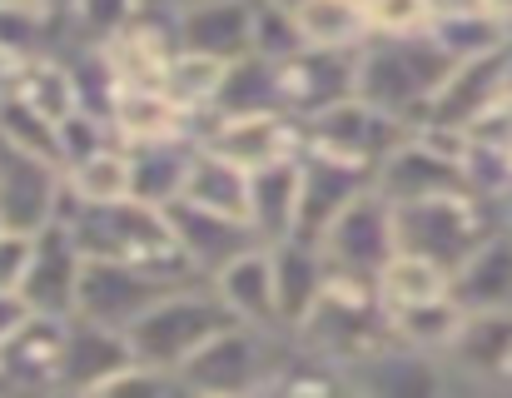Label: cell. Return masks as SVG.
Returning <instances> with one entry per match:
<instances>
[{
  "label": "cell",
  "instance_id": "cell-1",
  "mask_svg": "<svg viewBox=\"0 0 512 398\" xmlns=\"http://www.w3.org/2000/svg\"><path fill=\"white\" fill-rule=\"evenodd\" d=\"M453 75L448 55L423 35H403V40H368L353 55V100H363L368 110L398 120L403 130L423 120L428 100L438 95V85Z\"/></svg>",
  "mask_w": 512,
  "mask_h": 398
},
{
  "label": "cell",
  "instance_id": "cell-2",
  "mask_svg": "<svg viewBox=\"0 0 512 398\" xmlns=\"http://www.w3.org/2000/svg\"><path fill=\"white\" fill-rule=\"evenodd\" d=\"M75 239V249L85 259H100V264H130V269H145V274H165V279H189L179 254L170 244V224H165V209H145L135 199L125 204H110V209H75L70 195L60 199V219ZM194 284V279H189Z\"/></svg>",
  "mask_w": 512,
  "mask_h": 398
},
{
  "label": "cell",
  "instance_id": "cell-3",
  "mask_svg": "<svg viewBox=\"0 0 512 398\" xmlns=\"http://www.w3.org/2000/svg\"><path fill=\"white\" fill-rule=\"evenodd\" d=\"M512 219L508 209L478 199L473 190L463 195H443V199H418V204H398L393 209V244L403 254H418L448 274L463 269V259L503 224Z\"/></svg>",
  "mask_w": 512,
  "mask_h": 398
},
{
  "label": "cell",
  "instance_id": "cell-4",
  "mask_svg": "<svg viewBox=\"0 0 512 398\" xmlns=\"http://www.w3.org/2000/svg\"><path fill=\"white\" fill-rule=\"evenodd\" d=\"M234 319L214 304V294L204 284H184V289H170L165 299H155L130 329V354L135 364L145 369H165V374H179L219 329H229Z\"/></svg>",
  "mask_w": 512,
  "mask_h": 398
},
{
  "label": "cell",
  "instance_id": "cell-5",
  "mask_svg": "<svg viewBox=\"0 0 512 398\" xmlns=\"http://www.w3.org/2000/svg\"><path fill=\"white\" fill-rule=\"evenodd\" d=\"M294 354L289 339L249 329V324H229L219 329L174 379L184 384V394H219V398H254L269 389V379L284 369V359Z\"/></svg>",
  "mask_w": 512,
  "mask_h": 398
},
{
  "label": "cell",
  "instance_id": "cell-6",
  "mask_svg": "<svg viewBox=\"0 0 512 398\" xmlns=\"http://www.w3.org/2000/svg\"><path fill=\"white\" fill-rule=\"evenodd\" d=\"M189 140L234 170L254 175L274 160H299L304 150V125L289 120L284 110H259V115H194Z\"/></svg>",
  "mask_w": 512,
  "mask_h": 398
},
{
  "label": "cell",
  "instance_id": "cell-7",
  "mask_svg": "<svg viewBox=\"0 0 512 398\" xmlns=\"http://www.w3.org/2000/svg\"><path fill=\"white\" fill-rule=\"evenodd\" d=\"M184 284L189 279H165V274H145V269H130V264L85 259L80 289H75V319L125 334L155 299H165L170 289H184Z\"/></svg>",
  "mask_w": 512,
  "mask_h": 398
},
{
  "label": "cell",
  "instance_id": "cell-8",
  "mask_svg": "<svg viewBox=\"0 0 512 398\" xmlns=\"http://www.w3.org/2000/svg\"><path fill=\"white\" fill-rule=\"evenodd\" d=\"M314 249L324 254L329 274L373 284V274L398 254V244H393V209H388V199H378L373 190H363V195L353 199L339 219L319 234V244H314Z\"/></svg>",
  "mask_w": 512,
  "mask_h": 398
},
{
  "label": "cell",
  "instance_id": "cell-9",
  "mask_svg": "<svg viewBox=\"0 0 512 398\" xmlns=\"http://www.w3.org/2000/svg\"><path fill=\"white\" fill-rule=\"evenodd\" d=\"M512 105V75H508V45L498 55L453 65V75L438 85V95L428 100L418 125H438V130H458L468 135L478 120H488L493 110Z\"/></svg>",
  "mask_w": 512,
  "mask_h": 398
},
{
  "label": "cell",
  "instance_id": "cell-10",
  "mask_svg": "<svg viewBox=\"0 0 512 398\" xmlns=\"http://www.w3.org/2000/svg\"><path fill=\"white\" fill-rule=\"evenodd\" d=\"M408 130L378 110H368L363 100H339L329 105L324 115L304 120V150H319V155H339V160H353V165H378Z\"/></svg>",
  "mask_w": 512,
  "mask_h": 398
},
{
  "label": "cell",
  "instance_id": "cell-11",
  "mask_svg": "<svg viewBox=\"0 0 512 398\" xmlns=\"http://www.w3.org/2000/svg\"><path fill=\"white\" fill-rule=\"evenodd\" d=\"M60 199H65L60 165L0 145V229L40 234L60 219Z\"/></svg>",
  "mask_w": 512,
  "mask_h": 398
},
{
  "label": "cell",
  "instance_id": "cell-12",
  "mask_svg": "<svg viewBox=\"0 0 512 398\" xmlns=\"http://www.w3.org/2000/svg\"><path fill=\"white\" fill-rule=\"evenodd\" d=\"M80 269H85V254L75 249L70 229H65V224H50V229H40L35 244H30V269H25L15 299H20L35 319H75Z\"/></svg>",
  "mask_w": 512,
  "mask_h": 398
},
{
  "label": "cell",
  "instance_id": "cell-13",
  "mask_svg": "<svg viewBox=\"0 0 512 398\" xmlns=\"http://www.w3.org/2000/svg\"><path fill=\"white\" fill-rule=\"evenodd\" d=\"M363 190H373V170L368 165H353V160H339V155H319V150H299V229H294V239L319 244V234Z\"/></svg>",
  "mask_w": 512,
  "mask_h": 398
},
{
  "label": "cell",
  "instance_id": "cell-14",
  "mask_svg": "<svg viewBox=\"0 0 512 398\" xmlns=\"http://www.w3.org/2000/svg\"><path fill=\"white\" fill-rule=\"evenodd\" d=\"M165 224H170L174 254H179V264H184V274L194 284L214 279L229 259H239L244 249L259 244L249 234V224L224 219V214H209V209H194V204H179V199L165 209Z\"/></svg>",
  "mask_w": 512,
  "mask_h": 398
},
{
  "label": "cell",
  "instance_id": "cell-15",
  "mask_svg": "<svg viewBox=\"0 0 512 398\" xmlns=\"http://www.w3.org/2000/svg\"><path fill=\"white\" fill-rule=\"evenodd\" d=\"M274 95L289 120H314L329 105L353 95V55H329V50H299L284 65H274Z\"/></svg>",
  "mask_w": 512,
  "mask_h": 398
},
{
  "label": "cell",
  "instance_id": "cell-16",
  "mask_svg": "<svg viewBox=\"0 0 512 398\" xmlns=\"http://www.w3.org/2000/svg\"><path fill=\"white\" fill-rule=\"evenodd\" d=\"M65 324L70 319H35L30 314L0 344V394H60Z\"/></svg>",
  "mask_w": 512,
  "mask_h": 398
},
{
  "label": "cell",
  "instance_id": "cell-17",
  "mask_svg": "<svg viewBox=\"0 0 512 398\" xmlns=\"http://www.w3.org/2000/svg\"><path fill=\"white\" fill-rule=\"evenodd\" d=\"M204 289L214 294V304L234 324L279 334V319H274V264H269V249L264 244H254L239 259H229L214 279H204Z\"/></svg>",
  "mask_w": 512,
  "mask_h": 398
},
{
  "label": "cell",
  "instance_id": "cell-18",
  "mask_svg": "<svg viewBox=\"0 0 512 398\" xmlns=\"http://www.w3.org/2000/svg\"><path fill=\"white\" fill-rule=\"evenodd\" d=\"M463 314H512V219H503L448 284Z\"/></svg>",
  "mask_w": 512,
  "mask_h": 398
},
{
  "label": "cell",
  "instance_id": "cell-19",
  "mask_svg": "<svg viewBox=\"0 0 512 398\" xmlns=\"http://www.w3.org/2000/svg\"><path fill=\"white\" fill-rule=\"evenodd\" d=\"M269 264H274V319H279V339H294L299 324L314 314L324 284H329V264L304 239L269 244Z\"/></svg>",
  "mask_w": 512,
  "mask_h": 398
},
{
  "label": "cell",
  "instance_id": "cell-20",
  "mask_svg": "<svg viewBox=\"0 0 512 398\" xmlns=\"http://www.w3.org/2000/svg\"><path fill=\"white\" fill-rule=\"evenodd\" d=\"M249 15L254 0H199L174 10V40L179 50L209 55L219 65H234L249 55Z\"/></svg>",
  "mask_w": 512,
  "mask_h": 398
},
{
  "label": "cell",
  "instance_id": "cell-21",
  "mask_svg": "<svg viewBox=\"0 0 512 398\" xmlns=\"http://www.w3.org/2000/svg\"><path fill=\"white\" fill-rule=\"evenodd\" d=\"M348 384L358 398H448V369L443 359L388 344L383 354L348 369Z\"/></svg>",
  "mask_w": 512,
  "mask_h": 398
},
{
  "label": "cell",
  "instance_id": "cell-22",
  "mask_svg": "<svg viewBox=\"0 0 512 398\" xmlns=\"http://www.w3.org/2000/svg\"><path fill=\"white\" fill-rule=\"evenodd\" d=\"M130 364H135V354H130V339L125 334L100 329V324H85V319H70L65 324V364H60V394L65 398L90 394L95 384L115 379Z\"/></svg>",
  "mask_w": 512,
  "mask_h": 398
},
{
  "label": "cell",
  "instance_id": "cell-23",
  "mask_svg": "<svg viewBox=\"0 0 512 398\" xmlns=\"http://www.w3.org/2000/svg\"><path fill=\"white\" fill-rule=\"evenodd\" d=\"M244 224L264 249L294 239V229H299V160H274V165L249 175Z\"/></svg>",
  "mask_w": 512,
  "mask_h": 398
},
{
  "label": "cell",
  "instance_id": "cell-24",
  "mask_svg": "<svg viewBox=\"0 0 512 398\" xmlns=\"http://www.w3.org/2000/svg\"><path fill=\"white\" fill-rule=\"evenodd\" d=\"M105 125L125 150L155 145V140H189V115L165 90H115Z\"/></svg>",
  "mask_w": 512,
  "mask_h": 398
},
{
  "label": "cell",
  "instance_id": "cell-25",
  "mask_svg": "<svg viewBox=\"0 0 512 398\" xmlns=\"http://www.w3.org/2000/svg\"><path fill=\"white\" fill-rule=\"evenodd\" d=\"M30 115H40L45 125H65L75 110H80V95H75V75H70V60L60 50L50 55H35V60H20L10 90Z\"/></svg>",
  "mask_w": 512,
  "mask_h": 398
},
{
  "label": "cell",
  "instance_id": "cell-26",
  "mask_svg": "<svg viewBox=\"0 0 512 398\" xmlns=\"http://www.w3.org/2000/svg\"><path fill=\"white\" fill-rule=\"evenodd\" d=\"M194 140H155L130 150V199L145 209H170L184 195V175L194 160Z\"/></svg>",
  "mask_w": 512,
  "mask_h": 398
},
{
  "label": "cell",
  "instance_id": "cell-27",
  "mask_svg": "<svg viewBox=\"0 0 512 398\" xmlns=\"http://www.w3.org/2000/svg\"><path fill=\"white\" fill-rule=\"evenodd\" d=\"M448 284H453V274L448 269H438V264H428V259H418V254H393L378 274H373V299H378V309H383V319H393V314H408V309H423V304H438V299H448Z\"/></svg>",
  "mask_w": 512,
  "mask_h": 398
},
{
  "label": "cell",
  "instance_id": "cell-28",
  "mask_svg": "<svg viewBox=\"0 0 512 398\" xmlns=\"http://www.w3.org/2000/svg\"><path fill=\"white\" fill-rule=\"evenodd\" d=\"M60 180H65V195H70L75 209L125 204V199H130V150H125L120 140H110V145H100V150L70 160V165L60 170Z\"/></svg>",
  "mask_w": 512,
  "mask_h": 398
},
{
  "label": "cell",
  "instance_id": "cell-29",
  "mask_svg": "<svg viewBox=\"0 0 512 398\" xmlns=\"http://www.w3.org/2000/svg\"><path fill=\"white\" fill-rule=\"evenodd\" d=\"M294 25L304 50H329V55H358L373 35L363 20V0H294Z\"/></svg>",
  "mask_w": 512,
  "mask_h": 398
},
{
  "label": "cell",
  "instance_id": "cell-30",
  "mask_svg": "<svg viewBox=\"0 0 512 398\" xmlns=\"http://www.w3.org/2000/svg\"><path fill=\"white\" fill-rule=\"evenodd\" d=\"M244 199H249V175L244 170H234L229 160H219L209 150H194L179 204H194V209H209V214H224V219L244 224Z\"/></svg>",
  "mask_w": 512,
  "mask_h": 398
},
{
  "label": "cell",
  "instance_id": "cell-31",
  "mask_svg": "<svg viewBox=\"0 0 512 398\" xmlns=\"http://www.w3.org/2000/svg\"><path fill=\"white\" fill-rule=\"evenodd\" d=\"M428 40L448 55V65H468V60H483V55H498L508 45V30L483 10H448V15H433L428 25Z\"/></svg>",
  "mask_w": 512,
  "mask_h": 398
},
{
  "label": "cell",
  "instance_id": "cell-32",
  "mask_svg": "<svg viewBox=\"0 0 512 398\" xmlns=\"http://www.w3.org/2000/svg\"><path fill=\"white\" fill-rule=\"evenodd\" d=\"M463 319H468V314H463V309L453 304V294H448V299H438V304H423V309L393 314V319H388V334H393L398 349H413V354L443 359V354L453 349Z\"/></svg>",
  "mask_w": 512,
  "mask_h": 398
},
{
  "label": "cell",
  "instance_id": "cell-33",
  "mask_svg": "<svg viewBox=\"0 0 512 398\" xmlns=\"http://www.w3.org/2000/svg\"><path fill=\"white\" fill-rule=\"evenodd\" d=\"M140 0H70V10L60 15V40L100 50L110 45L120 30H130L140 20Z\"/></svg>",
  "mask_w": 512,
  "mask_h": 398
},
{
  "label": "cell",
  "instance_id": "cell-34",
  "mask_svg": "<svg viewBox=\"0 0 512 398\" xmlns=\"http://www.w3.org/2000/svg\"><path fill=\"white\" fill-rule=\"evenodd\" d=\"M224 70L229 65H219V60H209V55H194V50H174L170 70H165V95H170L174 105L194 120V115H209L214 110V100H219V85H224Z\"/></svg>",
  "mask_w": 512,
  "mask_h": 398
},
{
  "label": "cell",
  "instance_id": "cell-35",
  "mask_svg": "<svg viewBox=\"0 0 512 398\" xmlns=\"http://www.w3.org/2000/svg\"><path fill=\"white\" fill-rule=\"evenodd\" d=\"M259 110H279V95H274V65L244 55L224 70V85H219V100L209 115H259Z\"/></svg>",
  "mask_w": 512,
  "mask_h": 398
},
{
  "label": "cell",
  "instance_id": "cell-36",
  "mask_svg": "<svg viewBox=\"0 0 512 398\" xmlns=\"http://www.w3.org/2000/svg\"><path fill=\"white\" fill-rule=\"evenodd\" d=\"M304 40H299V25H294V10L284 0H254V15H249V55L264 60V65H284L289 55H299Z\"/></svg>",
  "mask_w": 512,
  "mask_h": 398
},
{
  "label": "cell",
  "instance_id": "cell-37",
  "mask_svg": "<svg viewBox=\"0 0 512 398\" xmlns=\"http://www.w3.org/2000/svg\"><path fill=\"white\" fill-rule=\"evenodd\" d=\"M254 398H358V394H353V384H348L343 369H329V364H319V359L294 354V359L269 379V389Z\"/></svg>",
  "mask_w": 512,
  "mask_h": 398
},
{
  "label": "cell",
  "instance_id": "cell-38",
  "mask_svg": "<svg viewBox=\"0 0 512 398\" xmlns=\"http://www.w3.org/2000/svg\"><path fill=\"white\" fill-rule=\"evenodd\" d=\"M0 145H10V150H20V155H35V160L60 165L55 125H45L40 115H30L15 95H0Z\"/></svg>",
  "mask_w": 512,
  "mask_h": 398
},
{
  "label": "cell",
  "instance_id": "cell-39",
  "mask_svg": "<svg viewBox=\"0 0 512 398\" xmlns=\"http://www.w3.org/2000/svg\"><path fill=\"white\" fill-rule=\"evenodd\" d=\"M363 20L373 40H403L433 25V5L428 0H363Z\"/></svg>",
  "mask_w": 512,
  "mask_h": 398
},
{
  "label": "cell",
  "instance_id": "cell-40",
  "mask_svg": "<svg viewBox=\"0 0 512 398\" xmlns=\"http://www.w3.org/2000/svg\"><path fill=\"white\" fill-rule=\"evenodd\" d=\"M80 398H184V384L174 374H165V369L130 364V369H120L115 379L95 384L90 394H80Z\"/></svg>",
  "mask_w": 512,
  "mask_h": 398
},
{
  "label": "cell",
  "instance_id": "cell-41",
  "mask_svg": "<svg viewBox=\"0 0 512 398\" xmlns=\"http://www.w3.org/2000/svg\"><path fill=\"white\" fill-rule=\"evenodd\" d=\"M30 244H35V234L0 229V294H20V279L30 269Z\"/></svg>",
  "mask_w": 512,
  "mask_h": 398
},
{
  "label": "cell",
  "instance_id": "cell-42",
  "mask_svg": "<svg viewBox=\"0 0 512 398\" xmlns=\"http://www.w3.org/2000/svg\"><path fill=\"white\" fill-rule=\"evenodd\" d=\"M25 319H30V309H25L15 294H0V344H5V339H10V334H15Z\"/></svg>",
  "mask_w": 512,
  "mask_h": 398
},
{
  "label": "cell",
  "instance_id": "cell-43",
  "mask_svg": "<svg viewBox=\"0 0 512 398\" xmlns=\"http://www.w3.org/2000/svg\"><path fill=\"white\" fill-rule=\"evenodd\" d=\"M478 5H483V10H488V15L503 25V30H512V0H478Z\"/></svg>",
  "mask_w": 512,
  "mask_h": 398
},
{
  "label": "cell",
  "instance_id": "cell-44",
  "mask_svg": "<svg viewBox=\"0 0 512 398\" xmlns=\"http://www.w3.org/2000/svg\"><path fill=\"white\" fill-rule=\"evenodd\" d=\"M140 10H145V15H174L179 0H140Z\"/></svg>",
  "mask_w": 512,
  "mask_h": 398
},
{
  "label": "cell",
  "instance_id": "cell-45",
  "mask_svg": "<svg viewBox=\"0 0 512 398\" xmlns=\"http://www.w3.org/2000/svg\"><path fill=\"white\" fill-rule=\"evenodd\" d=\"M433 5V15H448V10H473L478 0H428Z\"/></svg>",
  "mask_w": 512,
  "mask_h": 398
},
{
  "label": "cell",
  "instance_id": "cell-46",
  "mask_svg": "<svg viewBox=\"0 0 512 398\" xmlns=\"http://www.w3.org/2000/svg\"><path fill=\"white\" fill-rule=\"evenodd\" d=\"M45 10H50V15H55V20H60V15H65V10H70V0H45Z\"/></svg>",
  "mask_w": 512,
  "mask_h": 398
},
{
  "label": "cell",
  "instance_id": "cell-47",
  "mask_svg": "<svg viewBox=\"0 0 512 398\" xmlns=\"http://www.w3.org/2000/svg\"><path fill=\"white\" fill-rule=\"evenodd\" d=\"M179 5H199V0H179Z\"/></svg>",
  "mask_w": 512,
  "mask_h": 398
},
{
  "label": "cell",
  "instance_id": "cell-48",
  "mask_svg": "<svg viewBox=\"0 0 512 398\" xmlns=\"http://www.w3.org/2000/svg\"><path fill=\"white\" fill-rule=\"evenodd\" d=\"M284 5H294V0H284Z\"/></svg>",
  "mask_w": 512,
  "mask_h": 398
},
{
  "label": "cell",
  "instance_id": "cell-49",
  "mask_svg": "<svg viewBox=\"0 0 512 398\" xmlns=\"http://www.w3.org/2000/svg\"><path fill=\"white\" fill-rule=\"evenodd\" d=\"M0 398H5V394H0Z\"/></svg>",
  "mask_w": 512,
  "mask_h": 398
}]
</instances>
